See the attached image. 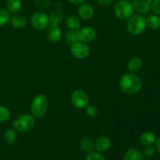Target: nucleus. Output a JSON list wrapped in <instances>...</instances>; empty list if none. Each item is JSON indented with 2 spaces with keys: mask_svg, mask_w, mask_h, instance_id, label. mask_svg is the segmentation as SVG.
<instances>
[{
  "mask_svg": "<svg viewBox=\"0 0 160 160\" xmlns=\"http://www.w3.org/2000/svg\"><path fill=\"white\" fill-rule=\"evenodd\" d=\"M84 160H106V158L104 157L103 155L101 154V152H92L87 155Z\"/></svg>",
  "mask_w": 160,
  "mask_h": 160,
  "instance_id": "obj_27",
  "label": "nucleus"
},
{
  "mask_svg": "<svg viewBox=\"0 0 160 160\" xmlns=\"http://www.w3.org/2000/svg\"><path fill=\"white\" fill-rule=\"evenodd\" d=\"M3 139H4V142L6 145H13L17 139V131H16L15 129H11V128L6 130V132L4 133Z\"/></svg>",
  "mask_w": 160,
  "mask_h": 160,
  "instance_id": "obj_17",
  "label": "nucleus"
},
{
  "mask_svg": "<svg viewBox=\"0 0 160 160\" xmlns=\"http://www.w3.org/2000/svg\"><path fill=\"white\" fill-rule=\"evenodd\" d=\"M156 153V149L152 145H146L144 149V155L147 157H152Z\"/></svg>",
  "mask_w": 160,
  "mask_h": 160,
  "instance_id": "obj_28",
  "label": "nucleus"
},
{
  "mask_svg": "<svg viewBox=\"0 0 160 160\" xmlns=\"http://www.w3.org/2000/svg\"><path fill=\"white\" fill-rule=\"evenodd\" d=\"M78 12L79 17L83 20H90L94 15V9L88 3H82L78 7Z\"/></svg>",
  "mask_w": 160,
  "mask_h": 160,
  "instance_id": "obj_12",
  "label": "nucleus"
},
{
  "mask_svg": "<svg viewBox=\"0 0 160 160\" xmlns=\"http://www.w3.org/2000/svg\"><path fill=\"white\" fill-rule=\"evenodd\" d=\"M120 87L124 93L134 95L138 93L142 88V81L135 73H126L120 81Z\"/></svg>",
  "mask_w": 160,
  "mask_h": 160,
  "instance_id": "obj_1",
  "label": "nucleus"
},
{
  "mask_svg": "<svg viewBox=\"0 0 160 160\" xmlns=\"http://www.w3.org/2000/svg\"><path fill=\"white\" fill-rule=\"evenodd\" d=\"M153 0H133V6L138 13L146 14L152 9Z\"/></svg>",
  "mask_w": 160,
  "mask_h": 160,
  "instance_id": "obj_10",
  "label": "nucleus"
},
{
  "mask_svg": "<svg viewBox=\"0 0 160 160\" xmlns=\"http://www.w3.org/2000/svg\"><path fill=\"white\" fill-rule=\"evenodd\" d=\"M70 2L73 3V4H76V5H81L82 3H84L86 0H68Z\"/></svg>",
  "mask_w": 160,
  "mask_h": 160,
  "instance_id": "obj_32",
  "label": "nucleus"
},
{
  "mask_svg": "<svg viewBox=\"0 0 160 160\" xmlns=\"http://www.w3.org/2000/svg\"><path fill=\"white\" fill-rule=\"evenodd\" d=\"M146 21L145 19L141 15L131 16L128 19L127 23V28L130 34L137 36L142 34L146 28Z\"/></svg>",
  "mask_w": 160,
  "mask_h": 160,
  "instance_id": "obj_3",
  "label": "nucleus"
},
{
  "mask_svg": "<svg viewBox=\"0 0 160 160\" xmlns=\"http://www.w3.org/2000/svg\"><path fill=\"white\" fill-rule=\"evenodd\" d=\"M143 62L142 59L138 57H133L128 62V70L131 73H134L142 69Z\"/></svg>",
  "mask_w": 160,
  "mask_h": 160,
  "instance_id": "obj_14",
  "label": "nucleus"
},
{
  "mask_svg": "<svg viewBox=\"0 0 160 160\" xmlns=\"http://www.w3.org/2000/svg\"><path fill=\"white\" fill-rule=\"evenodd\" d=\"M31 24L38 31H42V30L46 29L48 27L49 23V17L46 13L42 12H37L33 14L31 17Z\"/></svg>",
  "mask_w": 160,
  "mask_h": 160,
  "instance_id": "obj_7",
  "label": "nucleus"
},
{
  "mask_svg": "<svg viewBox=\"0 0 160 160\" xmlns=\"http://www.w3.org/2000/svg\"><path fill=\"white\" fill-rule=\"evenodd\" d=\"M156 149L158 150V152L160 153V137L158 138L156 140Z\"/></svg>",
  "mask_w": 160,
  "mask_h": 160,
  "instance_id": "obj_33",
  "label": "nucleus"
},
{
  "mask_svg": "<svg viewBox=\"0 0 160 160\" xmlns=\"http://www.w3.org/2000/svg\"><path fill=\"white\" fill-rule=\"evenodd\" d=\"M50 24H59L64 18V14L60 10H55L49 15Z\"/></svg>",
  "mask_w": 160,
  "mask_h": 160,
  "instance_id": "obj_23",
  "label": "nucleus"
},
{
  "mask_svg": "<svg viewBox=\"0 0 160 160\" xmlns=\"http://www.w3.org/2000/svg\"><path fill=\"white\" fill-rule=\"evenodd\" d=\"M47 37L48 40L52 43L59 42L62 38V31L59 25L49 24L48 31H47Z\"/></svg>",
  "mask_w": 160,
  "mask_h": 160,
  "instance_id": "obj_11",
  "label": "nucleus"
},
{
  "mask_svg": "<svg viewBox=\"0 0 160 160\" xmlns=\"http://www.w3.org/2000/svg\"><path fill=\"white\" fill-rule=\"evenodd\" d=\"M86 109V113L91 117H95L98 115V109L95 106H88Z\"/></svg>",
  "mask_w": 160,
  "mask_h": 160,
  "instance_id": "obj_29",
  "label": "nucleus"
},
{
  "mask_svg": "<svg viewBox=\"0 0 160 160\" xmlns=\"http://www.w3.org/2000/svg\"><path fill=\"white\" fill-rule=\"evenodd\" d=\"M70 52L77 59H83L89 56L90 49L85 43L79 41L72 44L70 47Z\"/></svg>",
  "mask_w": 160,
  "mask_h": 160,
  "instance_id": "obj_8",
  "label": "nucleus"
},
{
  "mask_svg": "<svg viewBox=\"0 0 160 160\" xmlns=\"http://www.w3.org/2000/svg\"><path fill=\"white\" fill-rule=\"evenodd\" d=\"M134 12V6L128 0H120L114 6V12L117 17L120 20H128Z\"/></svg>",
  "mask_w": 160,
  "mask_h": 160,
  "instance_id": "obj_5",
  "label": "nucleus"
},
{
  "mask_svg": "<svg viewBox=\"0 0 160 160\" xmlns=\"http://www.w3.org/2000/svg\"><path fill=\"white\" fill-rule=\"evenodd\" d=\"M146 25L152 30H158L160 28V17L156 14H151L147 17Z\"/></svg>",
  "mask_w": 160,
  "mask_h": 160,
  "instance_id": "obj_18",
  "label": "nucleus"
},
{
  "mask_svg": "<svg viewBox=\"0 0 160 160\" xmlns=\"http://www.w3.org/2000/svg\"><path fill=\"white\" fill-rule=\"evenodd\" d=\"M22 6L21 0H7L6 8L11 13H17L20 10Z\"/></svg>",
  "mask_w": 160,
  "mask_h": 160,
  "instance_id": "obj_19",
  "label": "nucleus"
},
{
  "mask_svg": "<svg viewBox=\"0 0 160 160\" xmlns=\"http://www.w3.org/2000/svg\"><path fill=\"white\" fill-rule=\"evenodd\" d=\"M35 120L33 116L30 114H23L15 119L13 121V128L20 133H25L32 129Z\"/></svg>",
  "mask_w": 160,
  "mask_h": 160,
  "instance_id": "obj_4",
  "label": "nucleus"
},
{
  "mask_svg": "<svg viewBox=\"0 0 160 160\" xmlns=\"http://www.w3.org/2000/svg\"><path fill=\"white\" fill-rule=\"evenodd\" d=\"M111 146L110 139L106 136H102L98 138L95 143V148L98 152H104L109 150Z\"/></svg>",
  "mask_w": 160,
  "mask_h": 160,
  "instance_id": "obj_13",
  "label": "nucleus"
},
{
  "mask_svg": "<svg viewBox=\"0 0 160 160\" xmlns=\"http://www.w3.org/2000/svg\"><path fill=\"white\" fill-rule=\"evenodd\" d=\"M156 140V134L152 132H149V131H146L144 132L143 134H141L140 138H139V142L142 145H150L155 143Z\"/></svg>",
  "mask_w": 160,
  "mask_h": 160,
  "instance_id": "obj_15",
  "label": "nucleus"
},
{
  "mask_svg": "<svg viewBox=\"0 0 160 160\" xmlns=\"http://www.w3.org/2000/svg\"><path fill=\"white\" fill-rule=\"evenodd\" d=\"M10 21L11 24H12V27H14L15 28H24L27 24V20L25 19V17H23V16L20 15L13 16V17L10 19Z\"/></svg>",
  "mask_w": 160,
  "mask_h": 160,
  "instance_id": "obj_21",
  "label": "nucleus"
},
{
  "mask_svg": "<svg viewBox=\"0 0 160 160\" xmlns=\"http://www.w3.org/2000/svg\"><path fill=\"white\" fill-rule=\"evenodd\" d=\"M10 12L4 9H0V27H3L10 21Z\"/></svg>",
  "mask_w": 160,
  "mask_h": 160,
  "instance_id": "obj_24",
  "label": "nucleus"
},
{
  "mask_svg": "<svg viewBox=\"0 0 160 160\" xmlns=\"http://www.w3.org/2000/svg\"><path fill=\"white\" fill-rule=\"evenodd\" d=\"M72 104L78 109H85L89 104V97L85 92L82 90H75L71 94Z\"/></svg>",
  "mask_w": 160,
  "mask_h": 160,
  "instance_id": "obj_6",
  "label": "nucleus"
},
{
  "mask_svg": "<svg viewBox=\"0 0 160 160\" xmlns=\"http://www.w3.org/2000/svg\"><path fill=\"white\" fill-rule=\"evenodd\" d=\"M48 102L47 97L45 95L39 94L33 99L31 106V110L33 116L37 118L44 117L48 110Z\"/></svg>",
  "mask_w": 160,
  "mask_h": 160,
  "instance_id": "obj_2",
  "label": "nucleus"
},
{
  "mask_svg": "<svg viewBox=\"0 0 160 160\" xmlns=\"http://www.w3.org/2000/svg\"><path fill=\"white\" fill-rule=\"evenodd\" d=\"M78 31L80 42H92L93 40H95L97 35L96 31L95 30V28H92V27H84Z\"/></svg>",
  "mask_w": 160,
  "mask_h": 160,
  "instance_id": "obj_9",
  "label": "nucleus"
},
{
  "mask_svg": "<svg viewBox=\"0 0 160 160\" xmlns=\"http://www.w3.org/2000/svg\"><path fill=\"white\" fill-rule=\"evenodd\" d=\"M144 156L142 152L136 148H131L125 152L123 160H143Z\"/></svg>",
  "mask_w": 160,
  "mask_h": 160,
  "instance_id": "obj_16",
  "label": "nucleus"
},
{
  "mask_svg": "<svg viewBox=\"0 0 160 160\" xmlns=\"http://www.w3.org/2000/svg\"><path fill=\"white\" fill-rule=\"evenodd\" d=\"M67 25L70 29L78 31L81 27V21H80L79 18L76 16H69L67 20Z\"/></svg>",
  "mask_w": 160,
  "mask_h": 160,
  "instance_id": "obj_22",
  "label": "nucleus"
},
{
  "mask_svg": "<svg viewBox=\"0 0 160 160\" xmlns=\"http://www.w3.org/2000/svg\"><path fill=\"white\" fill-rule=\"evenodd\" d=\"M10 117V112L5 106L0 105V123L7 121Z\"/></svg>",
  "mask_w": 160,
  "mask_h": 160,
  "instance_id": "obj_26",
  "label": "nucleus"
},
{
  "mask_svg": "<svg viewBox=\"0 0 160 160\" xmlns=\"http://www.w3.org/2000/svg\"><path fill=\"white\" fill-rule=\"evenodd\" d=\"M152 9L156 15H160V0H153L152 4Z\"/></svg>",
  "mask_w": 160,
  "mask_h": 160,
  "instance_id": "obj_30",
  "label": "nucleus"
},
{
  "mask_svg": "<svg viewBox=\"0 0 160 160\" xmlns=\"http://www.w3.org/2000/svg\"><path fill=\"white\" fill-rule=\"evenodd\" d=\"M80 147H81V150L84 151V152L89 153L93 152V149L95 148V144L91 138H84L80 142Z\"/></svg>",
  "mask_w": 160,
  "mask_h": 160,
  "instance_id": "obj_20",
  "label": "nucleus"
},
{
  "mask_svg": "<svg viewBox=\"0 0 160 160\" xmlns=\"http://www.w3.org/2000/svg\"><path fill=\"white\" fill-rule=\"evenodd\" d=\"M114 0H97L98 3L102 6H108V5L111 4Z\"/></svg>",
  "mask_w": 160,
  "mask_h": 160,
  "instance_id": "obj_31",
  "label": "nucleus"
},
{
  "mask_svg": "<svg viewBox=\"0 0 160 160\" xmlns=\"http://www.w3.org/2000/svg\"><path fill=\"white\" fill-rule=\"evenodd\" d=\"M66 40L67 42L72 44L77 42H79V36H78V31L74 30H70L66 33Z\"/></svg>",
  "mask_w": 160,
  "mask_h": 160,
  "instance_id": "obj_25",
  "label": "nucleus"
}]
</instances>
